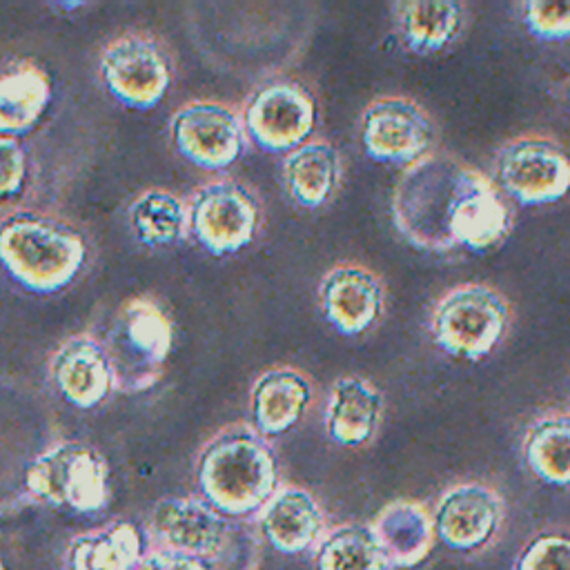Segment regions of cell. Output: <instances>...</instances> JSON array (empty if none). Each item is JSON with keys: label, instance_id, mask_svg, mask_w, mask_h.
I'll return each mask as SVG.
<instances>
[{"label": "cell", "instance_id": "1", "mask_svg": "<svg viewBox=\"0 0 570 570\" xmlns=\"http://www.w3.org/2000/svg\"><path fill=\"white\" fill-rule=\"evenodd\" d=\"M392 218L407 243L430 252H490L514 223L499 187L445 151L405 167L392 194Z\"/></svg>", "mask_w": 570, "mask_h": 570}, {"label": "cell", "instance_id": "2", "mask_svg": "<svg viewBox=\"0 0 570 570\" xmlns=\"http://www.w3.org/2000/svg\"><path fill=\"white\" fill-rule=\"evenodd\" d=\"M196 485L223 517H249L278 492V456L254 425H229L203 445Z\"/></svg>", "mask_w": 570, "mask_h": 570}, {"label": "cell", "instance_id": "3", "mask_svg": "<svg viewBox=\"0 0 570 570\" xmlns=\"http://www.w3.org/2000/svg\"><path fill=\"white\" fill-rule=\"evenodd\" d=\"M85 263L87 240L71 223L33 209H16L0 218V269L24 292H62Z\"/></svg>", "mask_w": 570, "mask_h": 570}, {"label": "cell", "instance_id": "4", "mask_svg": "<svg viewBox=\"0 0 570 570\" xmlns=\"http://www.w3.org/2000/svg\"><path fill=\"white\" fill-rule=\"evenodd\" d=\"M116 374V390L134 394L154 387L171 352L174 327L160 301L131 296L122 301L98 336Z\"/></svg>", "mask_w": 570, "mask_h": 570}, {"label": "cell", "instance_id": "5", "mask_svg": "<svg viewBox=\"0 0 570 570\" xmlns=\"http://www.w3.org/2000/svg\"><path fill=\"white\" fill-rule=\"evenodd\" d=\"M510 316V303L497 287L470 281L436 298L430 312V334L445 354L479 361L503 341Z\"/></svg>", "mask_w": 570, "mask_h": 570}, {"label": "cell", "instance_id": "6", "mask_svg": "<svg viewBox=\"0 0 570 570\" xmlns=\"http://www.w3.org/2000/svg\"><path fill=\"white\" fill-rule=\"evenodd\" d=\"M24 488L51 508L91 514L109 501V468L96 448L60 441L27 465Z\"/></svg>", "mask_w": 570, "mask_h": 570}, {"label": "cell", "instance_id": "7", "mask_svg": "<svg viewBox=\"0 0 570 570\" xmlns=\"http://www.w3.org/2000/svg\"><path fill=\"white\" fill-rule=\"evenodd\" d=\"M494 185L523 207L559 203L570 191V151L543 134L510 138L497 151Z\"/></svg>", "mask_w": 570, "mask_h": 570}, {"label": "cell", "instance_id": "8", "mask_svg": "<svg viewBox=\"0 0 570 570\" xmlns=\"http://www.w3.org/2000/svg\"><path fill=\"white\" fill-rule=\"evenodd\" d=\"M187 229L207 254H236L245 249L261 229V203L243 183L229 178L209 180L189 196Z\"/></svg>", "mask_w": 570, "mask_h": 570}, {"label": "cell", "instance_id": "9", "mask_svg": "<svg viewBox=\"0 0 570 570\" xmlns=\"http://www.w3.org/2000/svg\"><path fill=\"white\" fill-rule=\"evenodd\" d=\"M98 73L105 91L122 107L154 109L171 87V60L149 33H122L107 42Z\"/></svg>", "mask_w": 570, "mask_h": 570}, {"label": "cell", "instance_id": "10", "mask_svg": "<svg viewBox=\"0 0 570 570\" xmlns=\"http://www.w3.org/2000/svg\"><path fill=\"white\" fill-rule=\"evenodd\" d=\"M245 136L267 154H292L312 140L318 105L296 80H272L258 87L240 114Z\"/></svg>", "mask_w": 570, "mask_h": 570}, {"label": "cell", "instance_id": "11", "mask_svg": "<svg viewBox=\"0 0 570 570\" xmlns=\"http://www.w3.org/2000/svg\"><path fill=\"white\" fill-rule=\"evenodd\" d=\"M363 151L376 163L414 165L436 145V125L412 98L383 96L361 116Z\"/></svg>", "mask_w": 570, "mask_h": 570}, {"label": "cell", "instance_id": "12", "mask_svg": "<svg viewBox=\"0 0 570 570\" xmlns=\"http://www.w3.org/2000/svg\"><path fill=\"white\" fill-rule=\"evenodd\" d=\"M169 138L187 163L207 171L232 167L247 142L240 116L216 100H194L178 107L169 120Z\"/></svg>", "mask_w": 570, "mask_h": 570}, {"label": "cell", "instance_id": "13", "mask_svg": "<svg viewBox=\"0 0 570 570\" xmlns=\"http://www.w3.org/2000/svg\"><path fill=\"white\" fill-rule=\"evenodd\" d=\"M232 523L196 497H163L147 517L149 539L160 550L212 561L227 541Z\"/></svg>", "mask_w": 570, "mask_h": 570}, {"label": "cell", "instance_id": "14", "mask_svg": "<svg viewBox=\"0 0 570 570\" xmlns=\"http://www.w3.org/2000/svg\"><path fill=\"white\" fill-rule=\"evenodd\" d=\"M318 305L338 334L361 336L385 312V285L361 263H338L318 283Z\"/></svg>", "mask_w": 570, "mask_h": 570}, {"label": "cell", "instance_id": "15", "mask_svg": "<svg viewBox=\"0 0 570 570\" xmlns=\"http://www.w3.org/2000/svg\"><path fill=\"white\" fill-rule=\"evenodd\" d=\"M434 534L452 550L472 552L494 539L503 523V499L485 483L448 488L432 512Z\"/></svg>", "mask_w": 570, "mask_h": 570}, {"label": "cell", "instance_id": "16", "mask_svg": "<svg viewBox=\"0 0 570 570\" xmlns=\"http://www.w3.org/2000/svg\"><path fill=\"white\" fill-rule=\"evenodd\" d=\"M49 376L65 403L76 410H94L116 390L111 361L98 336H69L49 361Z\"/></svg>", "mask_w": 570, "mask_h": 570}, {"label": "cell", "instance_id": "17", "mask_svg": "<svg viewBox=\"0 0 570 570\" xmlns=\"http://www.w3.org/2000/svg\"><path fill=\"white\" fill-rule=\"evenodd\" d=\"M53 80L49 71L27 58L0 65V134L18 138L31 134L49 111Z\"/></svg>", "mask_w": 570, "mask_h": 570}, {"label": "cell", "instance_id": "18", "mask_svg": "<svg viewBox=\"0 0 570 570\" xmlns=\"http://www.w3.org/2000/svg\"><path fill=\"white\" fill-rule=\"evenodd\" d=\"M312 399V381L301 370L287 365L265 370L249 392L254 430L263 436L289 432L305 416Z\"/></svg>", "mask_w": 570, "mask_h": 570}, {"label": "cell", "instance_id": "19", "mask_svg": "<svg viewBox=\"0 0 570 570\" xmlns=\"http://www.w3.org/2000/svg\"><path fill=\"white\" fill-rule=\"evenodd\" d=\"M258 530L274 550L298 554L321 543L325 514L307 490L285 485L258 512Z\"/></svg>", "mask_w": 570, "mask_h": 570}, {"label": "cell", "instance_id": "20", "mask_svg": "<svg viewBox=\"0 0 570 570\" xmlns=\"http://www.w3.org/2000/svg\"><path fill=\"white\" fill-rule=\"evenodd\" d=\"M383 394L363 376H338L327 394L325 432L343 448H361L370 443L381 425Z\"/></svg>", "mask_w": 570, "mask_h": 570}, {"label": "cell", "instance_id": "21", "mask_svg": "<svg viewBox=\"0 0 570 570\" xmlns=\"http://www.w3.org/2000/svg\"><path fill=\"white\" fill-rule=\"evenodd\" d=\"M392 20L403 45L421 56L452 47L468 22V9L454 0H419L392 4Z\"/></svg>", "mask_w": 570, "mask_h": 570}, {"label": "cell", "instance_id": "22", "mask_svg": "<svg viewBox=\"0 0 570 570\" xmlns=\"http://www.w3.org/2000/svg\"><path fill=\"white\" fill-rule=\"evenodd\" d=\"M343 178V160L338 149L312 138L283 160V183L289 198L303 209H318L332 200Z\"/></svg>", "mask_w": 570, "mask_h": 570}, {"label": "cell", "instance_id": "23", "mask_svg": "<svg viewBox=\"0 0 570 570\" xmlns=\"http://www.w3.org/2000/svg\"><path fill=\"white\" fill-rule=\"evenodd\" d=\"M372 530L390 561L396 568H410L421 563L434 543L432 514L407 499L387 503L374 519Z\"/></svg>", "mask_w": 570, "mask_h": 570}, {"label": "cell", "instance_id": "24", "mask_svg": "<svg viewBox=\"0 0 570 570\" xmlns=\"http://www.w3.org/2000/svg\"><path fill=\"white\" fill-rule=\"evenodd\" d=\"M145 552V537L138 525L111 521L71 539L67 570H138Z\"/></svg>", "mask_w": 570, "mask_h": 570}, {"label": "cell", "instance_id": "25", "mask_svg": "<svg viewBox=\"0 0 570 570\" xmlns=\"http://www.w3.org/2000/svg\"><path fill=\"white\" fill-rule=\"evenodd\" d=\"M530 472L554 488H570V412H543L523 434Z\"/></svg>", "mask_w": 570, "mask_h": 570}, {"label": "cell", "instance_id": "26", "mask_svg": "<svg viewBox=\"0 0 570 570\" xmlns=\"http://www.w3.org/2000/svg\"><path fill=\"white\" fill-rule=\"evenodd\" d=\"M127 225L145 247L176 245L187 229V203L163 187L140 191L127 207Z\"/></svg>", "mask_w": 570, "mask_h": 570}, {"label": "cell", "instance_id": "27", "mask_svg": "<svg viewBox=\"0 0 570 570\" xmlns=\"http://www.w3.org/2000/svg\"><path fill=\"white\" fill-rule=\"evenodd\" d=\"M390 561L372 530L363 523H343L330 530L316 550V570H387Z\"/></svg>", "mask_w": 570, "mask_h": 570}, {"label": "cell", "instance_id": "28", "mask_svg": "<svg viewBox=\"0 0 570 570\" xmlns=\"http://www.w3.org/2000/svg\"><path fill=\"white\" fill-rule=\"evenodd\" d=\"M514 570H570V534L546 532L519 554Z\"/></svg>", "mask_w": 570, "mask_h": 570}, {"label": "cell", "instance_id": "29", "mask_svg": "<svg viewBox=\"0 0 570 570\" xmlns=\"http://www.w3.org/2000/svg\"><path fill=\"white\" fill-rule=\"evenodd\" d=\"M521 11L532 36L554 42L570 38V2H525Z\"/></svg>", "mask_w": 570, "mask_h": 570}, {"label": "cell", "instance_id": "30", "mask_svg": "<svg viewBox=\"0 0 570 570\" xmlns=\"http://www.w3.org/2000/svg\"><path fill=\"white\" fill-rule=\"evenodd\" d=\"M261 557V546L256 532L245 525L232 523L229 537L218 550V554L207 561L209 570H256Z\"/></svg>", "mask_w": 570, "mask_h": 570}, {"label": "cell", "instance_id": "31", "mask_svg": "<svg viewBox=\"0 0 570 570\" xmlns=\"http://www.w3.org/2000/svg\"><path fill=\"white\" fill-rule=\"evenodd\" d=\"M29 180V156L18 138L0 134V203L20 196Z\"/></svg>", "mask_w": 570, "mask_h": 570}, {"label": "cell", "instance_id": "32", "mask_svg": "<svg viewBox=\"0 0 570 570\" xmlns=\"http://www.w3.org/2000/svg\"><path fill=\"white\" fill-rule=\"evenodd\" d=\"M138 570H209V563L191 554L151 548L145 552Z\"/></svg>", "mask_w": 570, "mask_h": 570}, {"label": "cell", "instance_id": "33", "mask_svg": "<svg viewBox=\"0 0 570 570\" xmlns=\"http://www.w3.org/2000/svg\"><path fill=\"white\" fill-rule=\"evenodd\" d=\"M0 570H7V568H4V563H2V561H0Z\"/></svg>", "mask_w": 570, "mask_h": 570}]
</instances>
